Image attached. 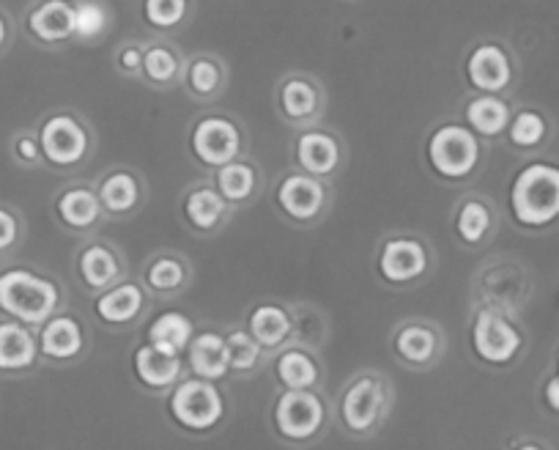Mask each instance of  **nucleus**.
<instances>
[{"instance_id": "nucleus-16", "label": "nucleus", "mask_w": 559, "mask_h": 450, "mask_svg": "<svg viewBox=\"0 0 559 450\" xmlns=\"http://www.w3.org/2000/svg\"><path fill=\"white\" fill-rule=\"evenodd\" d=\"M187 355H190V368L195 377L201 379H223L230 371V350L228 341L217 332H201L190 341L187 346Z\"/></svg>"}, {"instance_id": "nucleus-22", "label": "nucleus", "mask_w": 559, "mask_h": 450, "mask_svg": "<svg viewBox=\"0 0 559 450\" xmlns=\"http://www.w3.org/2000/svg\"><path fill=\"white\" fill-rule=\"evenodd\" d=\"M192 332H195V327H192V321L185 313L168 310V313L157 316L152 321V327H148V341L163 346V350L174 352V355H181L190 346L192 338H195Z\"/></svg>"}, {"instance_id": "nucleus-24", "label": "nucleus", "mask_w": 559, "mask_h": 450, "mask_svg": "<svg viewBox=\"0 0 559 450\" xmlns=\"http://www.w3.org/2000/svg\"><path fill=\"white\" fill-rule=\"evenodd\" d=\"M250 335L255 338L258 344L266 346V350H274V346H280L292 335V319L277 305H261L250 316Z\"/></svg>"}, {"instance_id": "nucleus-43", "label": "nucleus", "mask_w": 559, "mask_h": 450, "mask_svg": "<svg viewBox=\"0 0 559 450\" xmlns=\"http://www.w3.org/2000/svg\"><path fill=\"white\" fill-rule=\"evenodd\" d=\"M9 45V20L0 14V52H3V47Z\"/></svg>"}, {"instance_id": "nucleus-36", "label": "nucleus", "mask_w": 559, "mask_h": 450, "mask_svg": "<svg viewBox=\"0 0 559 450\" xmlns=\"http://www.w3.org/2000/svg\"><path fill=\"white\" fill-rule=\"evenodd\" d=\"M143 12L154 28H174L187 17V0H146Z\"/></svg>"}, {"instance_id": "nucleus-23", "label": "nucleus", "mask_w": 559, "mask_h": 450, "mask_svg": "<svg viewBox=\"0 0 559 450\" xmlns=\"http://www.w3.org/2000/svg\"><path fill=\"white\" fill-rule=\"evenodd\" d=\"M185 212L190 217V223L201 232H212L214 225L223 223L225 212H228V201L223 198V192L212 190V187H198L187 196Z\"/></svg>"}, {"instance_id": "nucleus-21", "label": "nucleus", "mask_w": 559, "mask_h": 450, "mask_svg": "<svg viewBox=\"0 0 559 450\" xmlns=\"http://www.w3.org/2000/svg\"><path fill=\"white\" fill-rule=\"evenodd\" d=\"M58 217L69 225V228H78V232H85L91 225L99 220L102 212V201L99 196H94L85 187H72V190L61 192L58 196Z\"/></svg>"}, {"instance_id": "nucleus-8", "label": "nucleus", "mask_w": 559, "mask_h": 450, "mask_svg": "<svg viewBox=\"0 0 559 450\" xmlns=\"http://www.w3.org/2000/svg\"><path fill=\"white\" fill-rule=\"evenodd\" d=\"M239 127L223 116H206L192 130V152L209 168H223L225 163L239 157Z\"/></svg>"}, {"instance_id": "nucleus-35", "label": "nucleus", "mask_w": 559, "mask_h": 450, "mask_svg": "<svg viewBox=\"0 0 559 450\" xmlns=\"http://www.w3.org/2000/svg\"><path fill=\"white\" fill-rule=\"evenodd\" d=\"M148 286L157 288V292H176L181 288V283L187 281L185 264L176 259H157L146 272Z\"/></svg>"}, {"instance_id": "nucleus-14", "label": "nucleus", "mask_w": 559, "mask_h": 450, "mask_svg": "<svg viewBox=\"0 0 559 450\" xmlns=\"http://www.w3.org/2000/svg\"><path fill=\"white\" fill-rule=\"evenodd\" d=\"M39 352L50 360H72L83 352V327L74 316L52 313L41 324Z\"/></svg>"}, {"instance_id": "nucleus-15", "label": "nucleus", "mask_w": 559, "mask_h": 450, "mask_svg": "<svg viewBox=\"0 0 559 450\" xmlns=\"http://www.w3.org/2000/svg\"><path fill=\"white\" fill-rule=\"evenodd\" d=\"M28 31L45 45H61L74 36V7L69 0H45L28 14Z\"/></svg>"}, {"instance_id": "nucleus-29", "label": "nucleus", "mask_w": 559, "mask_h": 450, "mask_svg": "<svg viewBox=\"0 0 559 450\" xmlns=\"http://www.w3.org/2000/svg\"><path fill=\"white\" fill-rule=\"evenodd\" d=\"M217 190L230 203L247 201L255 192V168L247 163H239V159H230V163H225L219 168Z\"/></svg>"}, {"instance_id": "nucleus-34", "label": "nucleus", "mask_w": 559, "mask_h": 450, "mask_svg": "<svg viewBox=\"0 0 559 450\" xmlns=\"http://www.w3.org/2000/svg\"><path fill=\"white\" fill-rule=\"evenodd\" d=\"M225 341H228L230 350V368H236V371H252L258 366L261 344H258L255 338L247 335V332H230Z\"/></svg>"}, {"instance_id": "nucleus-13", "label": "nucleus", "mask_w": 559, "mask_h": 450, "mask_svg": "<svg viewBox=\"0 0 559 450\" xmlns=\"http://www.w3.org/2000/svg\"><path fill=\"white\" fill-rule=\"evenodd\" d=\"M466 74H469V83L477 91L493 94V91L508 88L510 80H513V67H510V58L502 47L483 45L469 56Z\"/></svg>"}, {"instance_id": "nucleus-11", "label": "nucleus", "mask_w": 559, "mask_h": 450, "mask_svg": "<svg viewBox=\"0 0 559 450\" xmlns=\"http://www.w3.org/2000/svg\"><path fill=\"white\" fill-rule=\"evenodd\" d=\"M39 357V341L28 324L12 319L0 321V374H23L34 368Z\"/></svg>"}, {"instance_id": "nucleus-32", "label": "nucleus", "mask_w": 559, "mask_h": 450, "mask_svg": "<svg viewBox=\"0 0 559 450\" xmlns=\"http://www.w3.org/2000/svg\"><path fill=\"white\" fill-rule=\"evenodd\" d=\"M107 28V9L96 0H83L74 7V36H80L83 42L96 39V36L105 34Z\"/></svg>"}, {"instance_id": "nucleus-27", "label": "nucleus", "mask_w": 559, "mask_h": 450, "mask_svg": "<svg viewBox=\"0 0 559 450\" xmlns=\"http://www.w3.org/2000/svg\"><path fill=\"white\" fill-rule=\"evenodd\" d=\"M395 350L406 363L423 366V363H428L437 355V335H433V330H428L423 324H408L397 332Z\"/></svg>"}, {"instance_id": "nucleus-28", "label": "nucleus", "mask_w": 559, "mask_h": 450, "mask_svg": "<svg viewBox=\"0 0 559 450\" xmlns=\"http://www.w3.org/2000/svg\"><path fill=\"white\" fill-rule=\"evenodd\" d=\"M99 201L107 212L127 214L140 201V185L132 174H112L102 181Z\"/></svg>"}, {"instance_id": "nucleus-7", "label": "nucleus", "mask_w": 559, "mask_h": 450, "mask_svg": "<svg viewBox=\"0 0 559 450\" xmlns=\"http://www.w3.org/2000/svg\"><path fill=\"white\" fill-rule=\"evenodd\" d=\"M472 344L480 360L491 366H504L521 350V332L497 310H483L472 330Z\"/></svg>"}, {"instance_id": "nucleus-18", "label": "nucleus", "mask_w": 559, "mask_h": 450, "mask_svg": "<svg viewBox=\"0 0 559 450\" xmlns=\"http://www.w3.org/2000/svg\"><path fill=\"white\" fill-rule=\"evenodd\" d=\"M297 159L310 176H330L341 163V146L326 132H305L297 143Z\"/></svg>"}, {"instance_id": "nucleus-17", "label": "nucleus", "mask_w": 559, "mask_h": 450, "mask_svg": "<svg viewBox=\"0 0 559 450\" xmlns=\"http://www.w3.org/2000/svg\"><path fill=\"white\" fill-rule=\"evenodd\" d=\"M134 374L146 388L165 390L181 377V357L148 341L134 352Z\"/></svg>"}, {"instance_id": "nucleus-2", "label": "nucleus", "mask_w": 559, "mask_h": 450, "mask_svg": "<svg viewBox=\"0 0 559 450\" xmlns=\"http://www.w3.org/2000/svg\"><path fill=\"white\" fill-rule=\"evenodd\" d=\"M513 217L526 228H543L559 217V168L548 163H532L515 176L510 187Z\"/></svg>"}, {"instance_id": "nucleus-37", "label": "nucleus", "mask_w": 559, "mask_h": 450, "mask_svg": "<svg viewBox=\"0 0 559 450\" xmlns=\"http://www.w3.org/2000/svg\"><path fill=\"white\" fill-rule=\"evenodd\" d=\"M143 72L154 83H170L176 78V72H179V61L165 47H152L148 52H143Z\"/></svg>"}, {"instance_id": "nucleus-25", "label": "nucleus", "mask_w": 559, "mask_h": 450, "mask_svg": "<svg viewBox=\"0 0 559 450\" xmlns=\"http://www.w3.org/2000/svg\"><path fill=\"white\" fill-rule=\"evenodd\" d=\"M78 270L88 288H107L118 277L121 267H118V259L112 256L110 248H105V245H91V248H85L80 253Z\"/></svg>"}, {"instance_id": "nucleus-5", "label": "nucleus", "mask_w": 559, "mask_h": 450, "mask_svg": "<svg viewBox=\"0 0 559 450\" xmlns=\"http://www.w3.org/2000/svg\"><path fill=\"white\" fill-rule=\"evenodd\" d=\"M39 143L47 163L69 168V165H78L88 152V132L69 112H56L41 125Z\"/></svg>"}, {"instance_id": "nucleus-42", "label": "nucleus", "mask_w": 559, "mask_h": 450, "mask_svg": "<svg viewBox=\"0 0 559 450\" xmlns=\"http://www.w3.org/2000/svg\"><path fill=\"white\" fill-rule=\"evenodd\" d=\"M546 404L551 406L554 412H559V377H554L551 382L546 384Z\"/></svg>"}, {"instance_id": "nucleus-12", "label": "nucleus", "mask_w": 559, "mask_h": 450, "mask_svg": "<svg viewBox=\"0 0 559 450\" xmlns=\"http://www.w3.org/2000/svg\"><path fill=\"white\" fill-rule=\"evenodd\" d=\"M277 203L292 220L308 223V220L319 217L324 209V185L310 176H288L280 185Z\"/></svg>"}, {"instance_id": "nucleus-33", "label": "nucleus", "mask_w": 559, "mask_h": 450, "mask_svg": "<svg viewBox=\"0 0 559 450\" xmlns=\"http://www.w3.org/2000/svg\"><path fill=\"white\" fill-rule=\"evenodd\" d=\"M546 138V121L540 112L524 110L510 121V141L519 149H535Z\"/></svg>"}, {"instance_id": "nucleus-3", "label": "nucleus", "mask_w": 559, "mask_h": 450, "mask_svg": "<svg viewBox=\"0 0 559 450\" xmlns=\"http://www.w3.org/2000/svg\"><path fill=\"white\" fill-rule=\"evenodd\" d=\"M170 415L190 431H206L223 421L225 401L212 379H187L170 395Z\"/></svg>"}, {"instance_id": "nucleus-4", "label": "nucleus", "mask_w": 559, "mask_h": 450, "mask_svg": "<svg viewBox=\"0 0 559 450\" xmlns=\"http://www.w3.org/2000/svg\"><path fill=\"white\" fill-rule=\"evenodd\" d=\"M428 159L442 179H466L477 168L480 159V143L477 135L466 127L448 125L433 132L428 143Z\"/></svg>"}, {"instance_id": "nucleus-26", "label": "nucleus", "mask_w": 559, "mask_h": 450, "mask_svg": "<svg viewBox=\"0 0 559 450\" xmlns=\"http://www.w3.org/2000/svg\"><path fill=\"white\" fill-rule=\"evenodd\" d=\"M277 379L288 390H310L319 382V366H316V360L308 352L292 350L286 355H280Z\"/></svg>"}, {"instance_id": "nucleus-10", "label": "nucleus", "mask_w": 559, "mask_h": 450, "mask_svg": "<svg viewBox=\"0 0 559 450\" xmlns=\"http://www.w3.org/2000/svg\"><path fill=\"white\" fill-rule=\"evenodd\" d=\"M381 410H384V390L370 377L357 379L343 395V421L352 431L362 434L373 428L381 417Z\"/></svg>"}, {"instance_id": "nucleus-40", "label": "nucleus", "mask_w": 559, "mask_h": 450, "mask_svg": "<svg viewBox=\"0 0 559 450\" xmlns=\"http://www.w3.org/2000/svg\"><path fill=\"white\" fill-rule=\"evenodd\" d=\"M12 149H14V157H17L23 165H36L41 157H45V154H41L39 138L31 135V132H23V135L14 138Z\"/></svg>"}, {"instance_id": "nucleus-39", "label": "nucleus", "mask_w": 559, "mask_h": 450, "mask_svg": "<svg viewBox=\"0 0 559 450\" xmlns=\"http://www.w3.org/2000/svg\"><path fill=\"white\" fill-rule=\"evenodd\" d=\"M20 237H23V225H20V217L9 206L0 203V256L12 253L17 248Z\"/></svg>"}, {"instance_id": "nucleus-9", "label": "nucleus", "mask_w": 559, "mask_h": 450, "mask_svg": "<svg viewBox=\"0 0 559 450\" xmlns=\"http://www.w3.org/2000/svg\"><path fill=\"white\" fill-rule=\"evenodd\" d=\"M379 270L390 283H412L428 270V250L417 239H390L379 256Z\"/></svg>"}, {"instance_id": "nucleus-20", "label": "nucleus", "mask_w": 559, "mask_h": 450, "mask_svg": "<svg viewBox=\"0 0 559 450\" xmlns=\"http://www.w3.org/2000/svg\"><path fill=\"white\" fill-rule=\"evenodd\" d=\"M466 121H469L472 132L493 138L510 127V107L499 96L483 94L469 102V107H466Z\"/></svg>"}, {"instance_id": "nucleus-38", "label": "nucleus", "mask_w": 559, "mask_h": 450, "mask_svg": "<svg viewBox=\"0 0 559 450\" xmlns=\"http://www.w3.org/2000/svg\"><path fill=\"white\" fill-rule=\"evenodd\" d=\"M190 85L195 94L201 96H209L217 91L219 85V67L214 61H206V58H201V61H195L190 67Z\"/></svg>"}, {"instance_id": "nucleus-6", "label": "nucleus", "mask_w": 559, "mask_h": 450, "mask_svg": "<svg viewBox=\"0 0 559 450\" xmlns=\"http://www.w3.org/2000/svg\"><path fill=\"white\" fill-rule=\"evenodd\" d=\"M274 423L286 439L305 442L319 434L321 423H324V404L310 390H288L280 395L277 406H274Z\"/></svg>"}, {"instance_id": "nucleus-1", "label": "nucleus", "mask_w": 559, "mask_h": 450, "mask_svg": "<svg viewBox=\"0 0 559 450\" xmlns=\"http://www.w3.org/2000/svg\"><path fill=\"white\" fill-rule=\"evenodd\" d=\"M61 305V292L50 277L25 267L0 272V310L28 327H41Z\"/></svg>"}, {"instance_id": "nucleus-19", "label": "nucleus", "mask_w": 559, "mask_h": 450, "mask_svg": "<svg viewBox=\"0 0 559 450\" xmlns=\"http://www.w3.org/2000/svg\"><path fill=\"white\" fill-rule=\"evenodd\" d=\"M143 303H146V297L134 283H121V286L110 288L96 299V313L107 324H127L143 310Z\"/></svg>"}, {"instance_id": "nucleus-41", "label": "nucleus", "mask_w": 559, "mask_h": 450, "mask_svg": "<svg viewBox=\"0 0 559 450\" xmlns=\"http://www.w3.org/2000/svg\"><path fill=\"white\" fill-rule=\"evenodd\" d=\"M121 67L127 69V72H138V69H143V52H140L138 47H127V50L121 52Z\"/></svg>"}, {"instance_id": "nucleus-31", "label": "nucleus", "mask_w": 559, "mask_h": 450, "mask_svg": "<svg viewBox=\"0 0 559 450\" xmlns=\"http://www.w3.org/2000/svg\"><path fill=\"white\" fill-rule=\"evenodd\" d=\"M455 225H459V234L464 242L477 245L483 242V237H486L488 228H491V212H488L486 203L472 198V201H466L464 206H461Z\"/></svg>"}, {"instance_id": "nucleus-30", "label": "nucleus", "mask_w": 559, "mask_h": 450, "mask_svg": "<svg viewBox=\"0 0 559 450\" xmlns=\"http://www.w3.org/2000/svg\"><path fill=\"white\" fill-rule=\"evenodd\" d=\"M280 105H283V112H286L288 119H310L316 107H319V91L308 80L294 78L280 88Z\"/></svg>"}]
</instances>
